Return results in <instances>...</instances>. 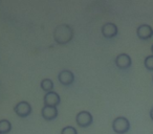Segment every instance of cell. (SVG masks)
Listing matches in <instances>:
<instances>
[{
	"instance_id": "cell-1",
	"label": "cell",
	"mask_w": 153,
	"mask_h": 134,
	"mask_svg": "<svg viewBox=\"0 0 153 134\" xmlns=\"http://www.w3.org/2000/svg\"><path fill=\"white\" fill-rule=\"evenodd\" d=\"M72 38H74V30L68 24H60L53 30V39L57 44H67L72 40Z\"/></svg>"
},
{
	"instance_id": "cell-2",
	"label": "cell",
	"mask_w": 153,
	"mask_h": 134,
	"mask_svg": "<svg viewBox=\"0 0 153 134\" xmlns=\"http://www.w3.org/2000/svg\"><path fill=\"white\" fill-rule=\"evenodd\" d=\"M130 123L128 118L124 116L115 117L112 121V130L117 134H125L129 131Z\"/></svg>"
},
{
	"instance_id": "cell-3",
	"label": "cell",
	"mask_w": 153,
	"mask_h": 134,
	"mask_svg": "<svg viewBox=\"0 0 153 134\" xmlns=\"http://www.w3.org/2000/svg\"><path fill=\"white\" fill-rule=\"evenodd\" d=\"M76 121L78 126L82 128L89 127L94 121V117H92L91 113L88 111H80L76 116Z\"/></svg>"
},
{
	"instance_id": "cell-4",
	"label": "cell",
	"mask_w": 153,
	"mask_h": 134,
	"mask_svg": "<svg viewBox=\"0 0 153 134\" xmlns=\"http://www.w3.org/2000/svg\"><path fill=\"white\" fill-rule=\"evenodd\" d=\"M14 111L19 117H27L32 113V106L28 102L21 101L15 106Z\"/></svg>"
},
{
	"instance_id": "cell-5",
	"label": "cell",
	"mask_w": 153,
	"mask_h": 134,
	"mask_svg": "<svg viewBox=\"0 0 153 134\" xmlns=\"http://www.w3.org/2000/svg\"><path fill=\"white\" fill-rule=\"evenodd\" d=\"M114 63L117 68L127 69L131 66L132 60H131V58H130V56L127 55V53H120V55H117V58H115Z\"/></svg>"
},
{
	"instance_id": "cell-6",
	"label": "cell",
	"mask_w": 153,
	"mask_h": 134,
	"mask_svg": "<svg viewBox=\"0 0 153 134\" xmlns=\"http://www.w3.org/2000/svg\"><path fill=\"white\" fill-rule=\"evenodd\" d=\"M101 32H102V35L107 39H111L114 38L115 36L119 33V28L115 25L114 23H111V22H108V23H105L104 25L101 28Z\"/></svg>"
},
{
	"instance_id": "cell-7",
	"label": "cell",
	"mask_w": 153,
	"mask_h": 134,
	"mask_svg": "<svg viewBox=\"0 0 153 134\" xmlns=\"http://www.w3.org/2000/svg\"><path fill=\"white\" fill-rule=\"evenodd\" d=\"M136 35L140 40H149L153 37V28L149 24H142L136 30Z\"/></svg>"
},
{
	"instance_id": "cell-8",
	"label": "cell",
	"mask_w": 153,
	"mask_h": 134,
	"mask_svg": "<svg viewBox=\"0 0 153 134\" xmlns=\"http://www.w3.org/2000/svg\"><path fill=\"white\" fill-rule=\"evenodd\" d=\"M43 102H44V106L57 107L60 104V102H61V98H60V96L57 92L51 91V92H47L44 96Z\"/></svg>"
},
{
	"instance_id": "cell-9",
	"label": "cell",
	"mask_w": 153,
	"mask_h": 134,
	"mask_svg": "<svg viewBox=\"0 0 153 134\" xmlns=\"http://www.w3.org/2000/svg\"><path fill=\"white\" fill-rule=\"evenodd\" d=\"M58 80H59V82L62 85L69 86L74 82V75L72 73V71L65 69V70H62L59 73V75H58Z\"/></svg>"
},
{
	"instance_id": "cell-10",
	"label": "cell",
	"mask_w": 153,
	"mask_h": 134,
	"mask_svg": "<svg viewBox=\"0 0 153 134\" xmlns=\"http://www.w3.org/2000/svg\"><path fill=\"white\" fill-rule=\"evenodd\" d=\"M41 115L46 121H53L56 117H58V109L57 107H49V106H43L41 109Z\"/></svg>"
},
{
	"instance_id": "cell-11",
	"label": "cell",
	"mask_w": 153,
	"mask_h": 134,
	"mask_svg": "<svg viewBox=\"0 0 153 134\" xmlns=\"http://www.w3.org/2000/svg\"><path fill=\"white\" fill-rule=\"evenodd\" d=\"M12 130V124L7 119H1L0 121V133L7 134Z\"/></svg>"
},
{
	"instance_id": "cell-12",
	"label": "cell",
	"mask_w": 153,
	"mask_h": 134,
	"mask_svg": "<svg viewBox=\"0 0 153 134\" xmlns=\"http://www.w3.org/2000/svg\"><path fill=\"white\" fill-rule=\"evenodd\" d=\"M41 88H42L43 91H45L47 93V92H51L53 91V81H51V79H44L41 81V84H40Z\"/></svg>"
},
{
	"instance_id": "cell-13",
	"label": "cell",
	"mask_w": 153,
	"mask_h": 134,
	"mask_svg": "<svg viewBox=\"0 0 153 134\" xmlns=\"http://www.w3.org/2000/svg\"><path fill=\"white\" fill-rule=\"evenodd\" d=\"M144 65L146 69L150 71H153V55H149L145 58L144 60Z\"/></svg>"
},
{
	"instance_id": "cell-14",
	"label": "cell",
	"mask_w": 153,
	"mask_h": 134,
	"mask_svg": "<svg viewBox=\"0 0 153 134\" xmlns=\"http://www.w3.org/2000/svg\"><path fill=\"white\" fill-rule=\"evenodd\" d=\"M61 134H78V131L72 126H66L62 129Z\"/></svg>"
},
{
	"instance_id": "cell-15",
	"label": "cell",
	"mask_w": 153,
	"mask_h": 134,
	"mask_svg": "<svg viewBox=\"0 0 153 134\" xmlns=\"http://www.w3.org/2000/svg\"><path fill=\"white\" fill-rule=\"evenodd\" d=\"M150 117H151V119L153 121V107L151 108V110H150Z\"/></svg>"
},
{
	"instance_id": "cell-16",
	"label": "cell",
	"mask_w": 153,
	"mask_h": 134,
	"mask_svg": "<svg viewBox=\"0 0 153 134\" xmlns=\"http://www.w3.org/2000/svg\"><path fill=\"white\" fill-rule=\"evenodd\" d=\"M151 51H152V55H153V44L151 45Z\"/></svg>"
},
{
	"instance_id": "cell-17",
	"label": "cell",
	"mask_w": 153,
	"mask_h": 134,
	"mask_svg": "<svg viewBox=\"0 0 153 134\" xmlns=\"http://www.w3.org/2000/svg\"><path fill=\"white\" fill-rule=\"evenodd\" d=\"M152 81H153V77H152Z\"/></svg>"
},
{
	"instance_id": "cell-18",
	"label": "cell",
	"mask_w": 153,
	"mask_h": 134,
	"mask_svg": "<svg viewBox=\"0 0 153 134\" xmlns=\"http://www.w3.org/2000/svg\"><path fill=\"white\" fill-rule=\"evenodd\" d=\"M0 134H1V133H0Z\"/></svg>"
}]
</instances>
